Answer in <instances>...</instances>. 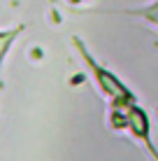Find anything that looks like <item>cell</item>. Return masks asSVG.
Instances as JSON below:
<instances>
[{
	"label": "cell",
	"mask_w": 158,
	"mask_h": 161,
	"mask_svg": "<svg viewBox=\"0 0 158 161\" xmlns=\"http://www.w3.org/2000/svg\"><path fill=\"white\" fill-rule=\"evenodd\" d=\"M144 16H149V19H154L156 21V24H158V5H156V7L154 9H144V12H142Z\"/></svg>",
	"instance_id": "obj_1"
}]
</instances>
